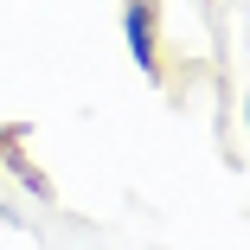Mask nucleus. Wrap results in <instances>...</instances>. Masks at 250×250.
<instances>
[{"instance_id":"nucleus-2","label":"nucleus","mask_w":250,"mask_h":250,"mask_svg":"<svg viewBox=\"0 0 250 250\" xmlns=\"http://www.w3.org/2000/svg\"><path fill=\"white\" fill-rule=\"evenodd\" d=\"M237 122H244V135H250V90H244V103H237Z\"/></svg>"},{"instance_id":"nucleus-1","label":"nucleus","mask_w":250,"mask_h":250,"mask_svg":"<svg viewBox=\"0 0 250 250\" xmlns=\"http://www.w3.org/2000/svg\"><path fill=\"white\" fill-rule=\"evenodd\" d=\"M122 45L141 64V77H167V32H161V0H122Z\"/></svg>"}]
</instances>
